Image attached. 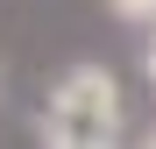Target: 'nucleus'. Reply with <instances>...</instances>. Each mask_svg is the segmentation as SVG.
Segmentation results:
<instances>
[{
  "mask_svg": "<svg viewBox=\"0 0 156 149\" xmlns=\"http://www.w3.org/2000/svg\"><path fill=\"white\" fill-rule=\"evenodd\" d=\"M142 78H149V85H156V64H149V71H142Z\"/></svg>",
  "mask_w": 156,
  "mask_h": 149,
  "instance_id": "nucleus-5",
  "label": "nucleus"
},
{
  "mask_svg": "<svg viewBox=\"0 0 156 149\" xmlns=\"http://www.w3.org/2000/svg\"><path fill=\"white\" fill-rule=\"evenodd\" d=\"M107 14L128 29H156V0H107Z\"/></svg>",
  "mask_w": 156,
  "mask_h": 149,
  "instance_id": "nucleus-2",
  "label": "nucleus"
},
{
  "mask_svg": "<svg viewBox=\"0 0 156 149\" xmlns=\"http://www.w3.org/2000/svg\"><path fill=\"white\" fill-rule=\"evenodd\" d=\"M135 149H156V121H149V128H142V135H135Z\"/></svg>",
  "mask_w": 156,
  "mask_h": 149,
  "instance_id": "nucleus-4",
  "label": "nucleus"
},
{
  "mask_svg": "<svg viewBox=\"0 0 156 149\" xmlns=\"http://www.w3.org/2000/svg\"><path fill=\"white\" fill-rule=\"evenodd\" d=\"M36 149H128V92L114 64L78 57L50 78L36 107Z\"/></svg>",
  "mask_w": 156,
  "mask_h": 149,
  "instance_id": "nucleus-1",
  "label": "nucleus"
},
{
  "mask_svg": "<svg viewBox=\"0 0 156 149\" xmlns=\"http://www.w3.org/2000/svg\"><path fill=\"white\" fill-rule=\"evenodd\" d=\"M149 64H156V29H149V43H142V71H149Z\"/></svg>",
  "mask_w": 156,
  "mask_h": 149,
  "instance_id": "nucleus-3",
  "label": "nucleus"
}]
</instances>
